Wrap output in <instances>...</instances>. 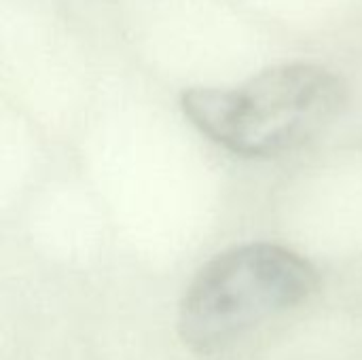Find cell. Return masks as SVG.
Masks as SVG:
<instances>
[{
	"label": "cell",
	"mask_w": 362,
	"mask_h": 360,
	"mask_svg": "<svg viewBox=\"0 0 362 360\" xmlns=\"http://www.w3.org/2000/svg\"><path fill=\"white\" fill-rule=\"evenodd\" d=\"M348 104L335 70L291 62L269 66L231 87H191L185 117L214 144L242 157H278L318 138Z\"/></svg>",
	"instance_id": "6da1fadb"
},
{
	"label": "cell",
	"mask_w": 362,
	"mask_h": 360,
	"mask_svg": "<svg viewBox=\"0 0 362 360\" xmlns=\"http://www.w3.org/2000/svg\"><path fill=\"white\" fill-rule=\"evenodd\" d=\"M316 267L278 244H246L216 255L187 286L178 335L202 359H223L305 306Z\"/></svg>",
	"instance_id": "7a4b0ae2"
}]
</instances>
